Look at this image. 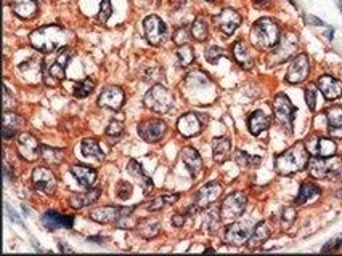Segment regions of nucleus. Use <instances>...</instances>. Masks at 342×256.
<instances>
[{"label":"nucleus","instance_id":"c756f323","mask_svg":"<svg viewBox=\"0 0 342 256\" xmlns=\"http://www.w3.org/2000/svg\"><path fill=\"white\" fill-rule=\"evenodd\" d=\"M270 235H271V231H270L269 223L260 221L259 224H256V228H254L252 235H251V238H249V245H251V248L260 247L262 243H265L267 240H269Z\"/></svg>","mask_w":342,"mask_h":256},{"label":"nucleus","instance_id":"a211bd4d","mask_svg":"<svg viewBox=\"0 0 342 256\" xmlns=\"http://www.w3.org/2000/svg\"><path fill=\"white\" fill-rule=\"evenodd\" d=\"M98 104L101 107L118 110L124 104V91L119 86H108V88L101 91L100 98H98Z\"/></svg>","mask_w":342,"mask_h":256},{"label":"nucleus","instance_id":"6e6d98bb","mask_svg":"<svg viewBox=\"0 0 342 256\" xmlns=\"http://www.w3.org/2000/svg\"><path fill=\"white\" fill-rule=\"evenodd\" d=\"M307 22H310V24H315V26H324V22L321 21V20H318V18H315V16H305L304 18Z\"/></svg>","mask_w":342,"mask_h":256},{"label":"nucleus","instance_id":"9d476101","mask_svg":"<svg viewBox=\"0 0 342 256\" xmlns=\"http://www.w3.org/2000/svg\"><path fill=\"white\" fill-rule=\"evenodd\" d=\"M145 36L151 45H161L167 39V27L159 16H148L143 21Z\"/></svg>","mask_w":342,"mask_h":256},{"label":"nucleus","instance_id":"09e8293b","mask_svg":"<svg viewBox=\"0 0 342 256\" xmlns=\"http://www.w3.org/2000/svg\"><path fill=\"white\" fill-rule=\"evenodd\" d=\"M305 101H307V106H309L310 110H315L317 107V90L314 85H309L305 88Z\"/></svg>","mask_w":342,"mask_h":256},{"label":"nucleus","instance_id":"bf43d9fd","mask_svg":"<svg viewBox=\"0 0 342 256\" xmlns=\"http://www.w3.org/2000/svg\"><path fill=\"white\" fill-rule=\"evenodd\" d=\"M173 2H175L177 5H183L185 2H187V0H173Z\"/></svg>","mask_w":342,"mask_h":256},{"label":"nucleus","instance_id":"a18cd8bd","mask_svg":"<svg viewBox=\"0 0 342 256\" xmlns=\"http://www.w3.org/2000/svg\"><path fill=\"white\" fill-rule=\"evenodd\" d=\"M111 13H113L111 0H101L100 13H98V20H100V22H106L109 20V16H111Z\"/></svg>","mask_w":342,"mask_h":256},{"label":"nucleus","instance_id":"603ef678","mask_svg":"<svg viewBox=\"0 0 342 256\" xmlns=\"http://www.w3.org/2000/svg\"><path fill=\"white\" fill-rule=\"evenodd\" d=\"M341 243H342V235L334 237V238H331V240H329L326 245L321 248V252L323 253H331V252H334V250H338L341 247Z\"/></svg>","mask_w":342,"mask_h":256},{"label":"nucleus","instance_id":"f704fd0d","mask_svg":"<svg viewBox=\"0 0 342 256\" xmlns=\"http://www.w3.org/2000/svg\"><path fill=\"white\" fill-rule=\"evenodd\" d=\"M80 149H82V154L85 157H90V159H97V160L105 159V154H103V150H101L100 144H98L97 139H92V138L90 139H84Z\"/></svg>","mask_w":342,"mask_h":256},{"label":"nucleus","instance_id":"8fccbe9b","mask_svg":"<svg viewBox=\"0 0 342 256\" xmlns=\"http://www.w3.org/2000/svg\"><path fill=\"white\" fill-rule=\"evenodd\" d=\"M122 131H124V125H122V122H118V120H113L111 124L108 125L106 128V135L108 136H111V138H118L122 135Z\"/></svg>","mask_w":342,"mask_h":256},{"label":"nucleus","instance_id":"ea45409f","mask_svg":"<svg viewBox=\"0 0 342 256\" xmlns=\"http://www.w3.org/2000/svg\"><path fill=\"white\" fill-rule=\"evenodd\" d=\"M177 58H178V64H180L182 67H187L190 66L191 63L195 61V50L193 46L190 45H180L177 50Z\"/></svg>","mask_w":342,"mask_h":256},{"label":"nucleus","instance_id":"423d86ee","mask_svg":"<svg viewBox=\"0 0 342 256\" xmlns=\"http://www.w3.org/2000/svg\"><path fill=\"white\" fill-rule=\"evenodd\" d=\"M246 203L247 197L244 192H233L223 200L222 207H220V218L223 221H233L240 218L246 210Z\"/></svg>","mask_w":342,"mask_h":256},{"label":"nucleus","instance_id":"4468645a","mask_svg":"<svg viewBox=\"0 0 342 256\" xmlns=\"http://www.w3.org/2000/svg\"><path fill=\"white\" fill-rule=\"evenodd\" d=\"M310 72V63L307 55H299L294 58V61L291 63V66L288 69L286 74V80L289 84H300L309 77Z\"/></svg>","mask_w":342,"mask_h":256},{"label":"nucleus","instance_id":"37998d69","mask_svg":"<svg viewBox=\"0 0 342 256\" xmlns=\"http://www.w3.org/2000/svg\"><path fill=\"white\" fill-rule=\"evenodd\" d=\"M95 88V82L90 79H85L82 82H79L76 86H74V96L76 98H85L89 96L92 91Z\"/></svg>","mask_w":342,"mask_h":256},{"label":"nucleus","instance_id":"72a5a7b5","mask_svg":"<svg viewBox=\"0 0 342 256\" xmlns=\"http://www.w3.org/2000/svg\"><path fill=\"white\" fill-rule=\"evenodd\" d=\"M318 195H320V188H318L317 184L304 183L302 186H300V189H299V195H297V199H295V203L302 205V203L312 202Z\"/></svg>","mask_w":342,"mask_h":256},{"label":"nucleus","instance_id":"f8f14e48","mask_svg":"<svg viewBox=\"0 0 342 256\" xmlns=\"http://www.w3.org/2000/svg\"><path fill=\"white\" fill-rule=\"evenodd\" d=\"M222 192H223L222 184H219L217 181L207 183L206 186H202V188H201L198 192H196L195 205L198 207V208H206V207H209L211 203L217 202V200L220 199Z\"/></svg>","mask_w":342,"mask_h":256},{"label":"nucleus","instance_id":"5fc2aeb1","mask_svg":"<svg viewBox=\"0 0 342 256\" xmlns=\"http://www.w3.org/2000/svg\"><path fill=\"white\" fill-rule=\"evenodd\" d=\"M183 223H185V216H183V214H173L172 224L175 226V228H180V226H183Z\"/></svg>","mask_w":342,"mask_h":256},{"label":"nucleus","instance_id":"c9c22d12","mask_svg":"<svg viewBox=\"0 0 342 256\" xmlns=\"http://www.w3.org/2000/svg\"><path fill=\"white\" fill-rule=\"evenodd\" d=\"M178 194H171V195H161V197H154L153 200H149L147 203V208L149 212H158L161 208H164L166 205H172L178 200Z\"/></svg>","mask_w":342,"mask_h":256},{"label":"nucleus","instance_id":"7ed1b4c3","mask_svg":"<svg viewBox=\"0 0 342 256\" xmlns=\"http://www.w3.org/2000/svg\"><path fill=\"white\" fill-rule=\"evenodd\" d=\"M252 43L260 50L273 48L280 42V27L270 18H260L251 29Z\"/></svg>","mask_w":342,"mask_h":256},{"label":"nucleus","instance_id":"7c9ffc66","mask_svg":"<svg viewBox=\"0 0 342 256\" xmlns=\"http://www.w3.org/2000/svg\"><path fill=\"white\" fill-rule=\"evenodd\" d=\"M137 231L143 238H153L159 234L161 223H159V219H156V218L142 219L140 223L137 224Z\"/></svg>","mask_w":342,"mask_h":256},{"label":"nucleus","instance_id":"a878e982","mask_svg":"<svg viewBox=\"0 0 342 256\" xmlns=\"http://www.w3.org/2000/svg\"><path fill=\"white\" fill-rule=\"evenodd\" d=\"M71 173L74 174V178L77 179V183L80 186H84V188H90V186H94V183L97 181V171L87 165H80V164L73 165Z\"/></svg>","mask_w":342,"mask_h":256},{"label":"nucleus","instance_id":"c03bdc74","mask_svg":"<svg viewBox=\"0 0 342 256\" xmlns=\"http://www.w3.org/2000/svg\"><path fill=\"white\" fill-rule=\"evenodd\" d=\"M116 195H118L121 200L130 199V195H132V184L129 181H121L118 184V188H116Z\"/></svg>","mask_w":342,"mask_h":256},{"label":"nucleus","instance_id":"393cba45","mask_svg":"<svg viewBox=\"0 0 342 256\" xmlns=\"http://www.w3.org/2000/svg\"><path fill=\"white\" fill-rule=\"evenodd\" d=\"M21 124H23V120L15 112H7V110H5L3 119H2V138L5 141H8V139H11L20 131Z\"/></svg>","mask_w":342,"mask_h":256},{"label":"nucleus","instance_id":"2eb2a0df","mask_svg":"<svg viewBox=\"0 0 342 256\" xmlns=\"http://www.w3.org/2000/svg\"><path fill=\"white\" fill-rule=\"evenodd\" d=\"M32 183L37 191H42L45 194H53L56 191V178L51 170L45 167H39L32 171Z\"/></svg>","mask_w":342,"mask_h":256},{"label":"nucleus","instance_id":"f3484780","mask_svg":"<svg viewBox=\"0 0 342 256\" xmlns=\"http://www.w3.org/2000/svg\"><path fill=\"white\" fill-rule=\"evenodd\" d=\"M307 149H309V152H312L314 155H318V157H329V155H334L336 154V149H338V146H336V143L333 141V139L329 138H310L309 141H307Z\"/></svg>","mask_w":342,"mask_h":256},{"label":"nucleus","instance_id":"9b49d317","mask_svg":"<svg viewBox=\"0 0 342 256\" xmlns=\"http://www.w3.org/2000/svg\"><path fill=\"white\" fill-rule=\"evenodd\" d=\"M16 148L18 152L24 160L34 162L39 159V155H42V144L37 141V138H34L29 133H21L16 141Z\"/></svg>","mask_w":342,"mask_h":256},{"label":"nucleus","instance_id":"a19ab883","mask_svg":"<svg viewBox=\"0 0 342 256\" xmlns=\"http://www.w3.org/2000/svg\"><path fill=\"white\" fill-rule=\"evenodd\" d=\"M191 36H193L198 42H202V40L207 39V22L202 16H198L193 21V26H191Z\"/></svg>","mask_w":342,"mask_h":256},{"label":"nucleus","instance_id":"cd10ccee","mask_svg":"<svg viewBox=\"0 0 342 256\" xmlns=\"http://www.w3.org/2000/svg\"><path fill=\"white\" fill-rule=\"evenodd\" d=\"M247 127H249V131H251L254 136H259L260 133L265 131L267 128L270 127V117L265 112H262V110H256V112H252L251 117H249Z\"/></svg>","mask_w":342,"mask_h":256},{"label":"nucleus","instance_id":"052dcab7","mask_svg":"<svg viewBox=\"0 0 342 256\" xmlns=\"http://www.w3.org/2000/svg\"><path fill=\"white\" fill-rule=\"evenodd\" d=\"M257 3H267V2H270V0H256Z\"/></svg>","mask_w":342,"mask_h":256},{"label":"nucleus","instance_id":"f03ea898","mask_svg":"<svg viewBox=\"0 0 342 256\" xmlns=\"http://www.w3.org/2000/svg\"><path fill=\"white\" fill-rule=\"evenodd\" d=\"M309 149L304 143H295L275 159V168L280 174H293L300 171L309 164Z\"/></svg>","mask_w":342,"mask_h":256},{"label":"nucleus","instance_id":"20e7f679","mask_svg":"<svg viewBox=\"0 0 342 256\" xmlns=\"http://www.w3.org/2000/svg\"><path fill=\"white\" fill-rule=\"evenodd\" d=\"M309 173L317 179H333L342 171V159L338 155L314 157L309 160Z\"/></svg>","mask_w":342,"mask_h":256},{"label":"nucleus","instance_id":"0eeeda50","mask_svg":"<svg viewBox=\"0 0 342 256\" xmlns=\"http://www.w3.org/2000/svg\"><path fill=\"white\" fill-rule=\"evenodd\" d=\"M254 232L252 223L251 221H236V223L230 224L225 232V242L230 243V245L235 247H241L251 238Z\"/></svg>","mask_w":342,"mask_h":256},{"label":"nucleus","instance_id":"864d4df0","mask_svg":"<svg viewBox=\"0 0 342 256\" xmlns=\"http://www.w3.org/2000/svg\"><path fill=\"white\" fill-rule=\"evenodd\" d=\"M5 210H7V213H8V216H10V219L13 221L15 224H20V226H23V221H21V218L18 216V213H16L13 208H11L10 205H5Z\"/></svg>","mask_w":342,"mask_h":256},{"label":"nucleus","instance_id":"412c9836","mask_svg":"<svg viewBox=\"0 0 342 256\" xmlns=\"http://www.w3.org/2000/svg\"><path fill=\"white\" fill-rule=\"evenodd\" d=\"M71 50H68V48H63L60 51V55L56 56V60L55 63L51 64V66L45 71V77H55L58 80H61V79H65V74H66V67H68V63L69 60H71Z\"/></svg>","mask_w":342,"mask_h":256},{"label":"nucleus","instance_id":"4c0bfd02","mask_svg":"<svg viewBox=\"0 0 342 256\" xmlns=\"http://www.w3.org/2000/svg\"><path fill=\"white\" fill-rule=\"evenodd\" d=\"M326 119L331 131L334 133L336 130H342V106H333L328 109Z\"/></svg>","mask_w":342,"mask_h":256},{"label":"nucleus","instance_id":"49530a36","mask_svg":"<svg viewBox=\"0 0 342 256\" xmlns=\"http://www.w3.org/2000/svg\"><path fill=\"white\" fill-rule=\"evenodd\" d=\"M204 56H206V60L209 61L211 64H216L220 60V58L225 56V51L222 48H219V46H211L209 50H206Z\"/></svg>","mask_w":342,"mask_h":256},{"label":"nucleus","instance_id":"473e14b6","mask_svg":"<svg viewBox=\"0 0 342 256\" xmlns=\"http://www.w3.org/2000/svg\"><path fill=\"white\" fill-rule=\"evenodd\" d=\"M233 56H235V60L240 63V66L241 67H244V69H251L254 66V60H252V56L251 53H249V50H247V46L243 43V42H236L233 45Z\"/></svg>","mask_w":342,"mask_h":256},{"label":"nucleus","instance_id":"6ab92c4d","mask_svg":"<svg viewBox=\"0 0 342 256\" xmlns=\"http://www.w3.org/2000/svg\"><path fill=\"white\" fill-rule=\"evenodd\" d=\"M177 130L180 131V135L187 136V138L196 136L202 130V124H201L198 115L193 114V112H188V114H185V115H182L180 119H178Z\"/></svg>","mask_w":342,"mask_h":256},{"label":"nucleus","instance_id":"5701e85b","mask_svg":"<svg viewBox=\"0 0 342 256\" xmlns=\"http://www.w3.org/2000/svg\"><path fill=\"white\" fill-rule=\"evenodd\" d=\"M182 160L183 164L187 165L188 171L193 174V176H198V174L202 171V167H204V164H202V159L201 155L198 154V150L193 149V148H183L182 149Z\"/></svg>","mask_w":342,"mask_h":256},{"label":"nucleus","instance_id":"4d7b16f0","mask_svg":"<svg viewBox=\"0 0 342 256\" xmlns=\"http://www.w3.org/2000/svg\"><path fill=\"white\" fill-rule=\"evenodd\" d=\"M3 176H5V179H7V181H11V179H13L15 176H13V174H11L10 173V167L7 165V164H5L3 165Z\"/></svg>","mask_w":342,"mask_h":256},{"label":"nucleus","instance_id":"39448f33","mask_svg":"<svg viewBox=\"0 0 342 256\" xmlns=\"http://www.w3.org/2000/svg\"><path fill=\"white\" fill-rule=\"evenodd\" d=\"M143 104L145 107H148L153 112L166 114L172 107V95L162 85H154L151 86V90L147 91V95L143 98Z\"/></svg>","mask_w":342,"mask_h":256},{"label":"nucleus","instance_id":"de8ad7c7","mask_svg":"<svg viewBox=\"0 0 342 256\" xmlns=\"http://www.w3.org/2000/svg\"><path fill=\"white\" fill-rule=\"evenodd\" d=\"M295 214H297V213H295V208H293V207L285 208V212H283V214H281V223H283V228L288 229L289 226H291V224L294 223Z\"/></svg>","mask_w":342,"mask_h":256},{"label":"nucleus","instance_id":"13d9d810","mask_svg":"<svg viewBox=\"0 0 342 256\" xmlns=\"http://www.w3.org/2000/svg\"><path fill=\"white\" fill-rule=\"evenodd\" d=\"M60 250H61L63 253H74V250L69 248L68 245H65V243H60Z\"/></svg>","mask_w":342,"mask_h":256},{"label":"nucleus","instance_id":"2f4dec72","mask_svg":"<svg viewBox=\"0 0 342 256\" xmlns=\"http://www.w3.org/2000/svg\"><path fill=\"white\" fill-rule=\"evenodd\" d=\"M98 197H100V189H90V191L84 192V194L71 195L69 203H71V207H74V208H84L87 205H90V203H94Z\"/></svg>","mask_w":342,"mask_h":256},{"label":"nucleus","instance_id":"aec40b11","mask_svg":"<svg viewBox=\"0 0 342 256\" xmlns=\"http://www.w3.org/2000/svg\"><path fill=\"white\" fill-rule=\"evenodd\" d=\"M317 85H318V88L321 90L326 100H338L342 95V82L331 77V75H321V77L318 79Z\"/></svg>","mask_w":342,"mask_h":256},{"label":"nucleus","instance_id":"c85d7f7f","mask_svg":"<svg viewBox=\"0 0 342 256\" xmlns=\"http://www.w3.org/2000/svg\"><path fill=\"white\" fill-rule=\"evenodd\" d=\"M230 149H231V141L227 136H220L216 138L212 143V152H214V160L217 164H223L227 160V157L230 154Z\"/></svg>","mask_w":342,"mask_h":256},{"label":"nucleus","instance_id":"bb28decb","mask_svg":"<svg viewBox=\"0 0 342 256\" xmlns=\"http://www.w3.org/2000/svg\"><path fill=\"white\" fill-rule=\"evenodd\" d=\"M119 210L121 208L118 207H100V208L92 210L89 216L100 224H109V223H113V221H118Z\"/></svg>","mask_w":342,"mask_h":256},{"label":"nucleus","instance_id":"dca6fc26","mask_svg":"<svg viewBox=\"0 0 342 256\" xmlns=\"http://www.w3.org/2000/svg\"><path fill=\"white\" fill-rule=\"evenodd\" d=\"M214 21H216L217 27L223 34L231 36V34L238 29V26L241 24V16H240V13H236L235 10L227 8V10H223L222 13H219L216 18H214Z\"/></svg>","mask_w":342,"mask_h":256},{"label":"nucleus","instance_id":"3c124183","mask_svg":"<svg viewBox=\"0 0 342 256\" xmlns=\"http://www.w3.org/2000/svg\"><path fill=\"white\" fill-rule=\"evenodd\" d=\"M190 34L188 32V29L187 27H180V29H177L175 34H173V42H175L178 46L180 45H185L190 40Z\"/></svg>","mask_w":342,"mask_h":256},{"label":"nucleus","instance_id":"6e6552de","mask_svg":"<svg viewBox=\"0 0 342 256\" xmlns=\"http://www.w3.org/2000/svg\"><path fill=\"white\" fill-rule=\"evenodd\" d=\"M273 109H275V117L280 124L286 128L288 131H293V122L295 115V107L293 103L289 101L286 95H278L273 101Z\"/></svg>","mask_w":342,"mask_h":256},{"label":"nucleus","instance_id":"79ce46f5","mask_svg":"<svg viewBox=\"0 0 342 256\" xmlns=\"http://www.w3.org/2000/svg\"><path fill=\"white\" fill-rule=\"evenodd\" d=\"M235 160L236 164L243 167V168H252V167H257L260 162H262V159L260 157H254V155H249L246 152H243V150H238L236 155H235Z\"/></svg>","mask_w":342,"mask_h":256},{"label":"nucleus","instance_id":"b1692460","mask_svg":"<svg viewBox=\"0 0 342 256\" xmlns=\"http://www.w3.org/2000/svg\"><path fill=\"white\" fill-rule=\"evenodd\" d=\"M11 10L23 20H32L37 15L39 5L36 0H11Z\"/></svg>","mask_w":342,"mask_h":256},{"label":"nucleus","instance_id":"e433bc0d","mask_svg":"<svg viewBox=\"0 0 342 256\" xmlns=\"http://www.w3.org/2000/svg\"><path fill=\"white\" fill-rule=\"evenodd\" d=\"M42 224L49 231H56L58 228H65V216L56 212H47L42 216Z\"/></svg>","mask_w":342,"mask_h":256},{"label":"nucleus","instance_id":"e2e57ef3","mask_svg":"<svg viewBox=\"0 0 342 256\" xmlns=\"http://www.w3.org/2000/svg\"><path fill=\"white\" fill-rule=\"evenodd\" d=\"M209 2H214V0H209Z\"/></svg>","mask_w":342,"mask_h":256},{"label":"nucleus","instance_id":"4be33fe9","mask_svg":"<svg viewBox=\"0 0 342 256\" xmlns=\"http://www.w3.org/2000/svg\"><path fill=\"white\" fill-rule=\"evenodd\" d=\"M127 171H129L130 176L138 183V186H140V188L143 189L145 194H149V192L153 191V181H151V178H149L148 174L143 171L142 165L138 164L137 160H133V159L129 160V164H127Z\"/></svg>","mask_w":342,"mask_h":256},{"label":"nucleus","instance_id":"ddd939ff","mask_svg":"<svg viewBox=\"0 0 342 256\" xmlns=\"http://www.w3.org/2000/svg\"><path fill=\"white\" fill-rule=\"evenodd\" d=\"M295 48H297V37H295V34L288 32V34H285V37L280 39L278 46L273 50V53H271L270 61L275 63V64L286 61L288 58H291L294 55Z\"/></svg>","mask_w":342,"mask_h":256},{"label":"nucleus","instance_id":"f257e3e1","mask_svg":"<svg viewBox=\"0 0 342 256\" xmlns=\"http://www.w3.org/2000/svg\"><path fill=\"white\" fill-rule=\"evenodd\" d=\"M68 42V32L56 24H49L36 29L31 34V43L36 50L51 53Z\"/></svg>","mask_w":342,"mask_h":256},{"label":"nucleus","instance_id":"58836bf2","mask_svg":"<svg viewBox=\"0 0 342 256\" xmlns=\"http://www.w3.org/2000/svg\"><path fill=\"white\" fill-rule=\"evenodd\" d=\"M40 157H42V159L50 165H58V164H61L63 159H65V154H63V150H60V149L42 146V155Z\"/></svg>","mask_w":342,"mask_h":256},{"label":"nucleus","instance_id":"680f3d73","mask_svg":"<svg viewBox=\"0 0 342 256\" xmlns=\"http://www.w3.org/2000/svg\"><path fill=\"white\" fill-rule=\"evenodd\" d=\"M338 7H339V10H341V13H342V2H339V3H338Z\"/></svg>","mask_w":342,"mask_h":256},{"label":"nucleus","instance_id":"1a4fd4ad","mask_svg":"<svg viewBox=\"0 0 342 256\" xmlns=\"http://www.w3.org/2000/svg\"><path fill=\"white\" fill-rule=\"evenodd\" d=\"M167 131V125L159 119L143 120L138 124V135L147 143H158L164 138Z\"/></svg>","mask_w":342,"mask_h":256}]
</instances>
